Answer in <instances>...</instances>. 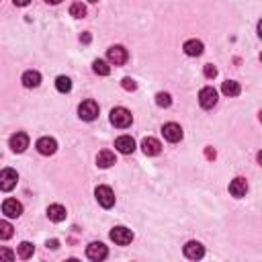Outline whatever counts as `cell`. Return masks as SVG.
Returning <instances> with one entry per match:
<instances>
[{
  "label": "cell",
  "instance_id": "6da1fadb",
  "mask_svg": "<svg viewBox=\"0 0 262 262\" xmlns=\"http://www.w3.org/2000/svg\"><path fill=\"white\" fill-rule=\"evenodd\" d=\"M133 121V115H131V111H127L125 107H115L111 111V123L115 125V127L119 129H125V127H129Z\"/></svg>",
  "mask_w": 262,
  "mask_h": 262
},
{
  "label": "cell",
  "instance_id": "7a4b0ae2",
  "mask_svg": "<svg viewBox=\"0 0 262 262\" xmlns=\"http://www.w3.org/2000/svg\"><path fill=\"white\" fill-rule=\"evenodd\" d=\"M95 197H96V201H98L100 207H105V209H111L113 205H115V192H113L111 187H105V185L96 187Z\"/></svg>",
  "mask_w": 262,
  "mask_h": 262
},
{
  "label": "cell",
  "instance_id": "3957f363",
  "mask_svg": "<svg viewBox=\"0 0 262 262\" xmlns=\"http://www.w3.org/2000/svg\"><path fill=\"white\" fill-rule=\"evenodd\" d=\"M17 182H19V174H17V170L13 168H4V170H0V191H13L17 187Z\"/></svg>",
  "mask_w": 262,
  "mask_h": 262
},
{
  "label": "cell",
  "instance_id": "277c9868",
  "mask_svg": "<svg viewBox=\"0 0 262 262\" xmlns=\"http://www.w3.org/2000/svg\"><path fill=\"white\" fill-rule=\"evenodd\" d=\"M78 115H80V119L84 121H95L98 117V105L95 100H82L80 107H78Z\"/></svg>",
  "mask_w": 262,
  "mask_h": 262
},
{
  "label": "cell",
  "instance_id": "5b68a950",
  "mask_svg": "<svg viewBox=\"0 0 262 262\" xmlns=\"http://www.w3.org/2000/svg\"><path fill=\"white\" fill-rule=\"evenodd\" d=\"M199 105L203 109H213L215 105H217V90H215L213 86L201 88V93H199Z\"/></svg>",
  "mask_w": 262,
  "mask_h": 262
},
{
  "label": "cell",
  "instance_id": "8992f818",
  "mask_svg": "<svg viewBox=\"0 0 262 262\" xmlns=\"http://www.w3.org/2000/svg\"><path fill=\"white\" fill-rule=\"evenodd\" d=\"M111 240L115 244H119V246H127L133 240V232L127 230V227H123V225H117V227L111 230Z\"/></svg>",
  "mask_w": 262,
  "mask_h": 262
},
{
  "label": "cell",
  "instance_id": "52a82bcc",
  "mask_svg": "<svg viewBox=\"0 0 262 262\" xmlns=\"http://www.w3.org/2000/svg\"><path fill=\"white\" fill-rule=\"evenodd\" d=\"M127 58H129V53L123 45H113V48H109V51H107V60L113 66H123L125 62H127Z\"/></svg>",
  "mask_w": 262,
  "mask_h": 262
},
{
  "label": "cell",
  "instance_id": "ba28073f",
  "mask_svg": "<svg viewBox=\"0 0 262 262\" xmlns=\"http://www.w3.org/2000/svg\"><path fill=\"white\" fill-rule=\"evenodd\" d=\"M86 256L90 260H95V262H100V260H105L109 256V250L102 242H93V244L86 246Z\"/></svg>",
  "mask_w": 262,
  "mask_h": 262
},
{
  "label": "cell",
  "instance_id": "9c48e42d",
  "mask_svg": "<svg viewBox=\"0 0 262 262\" xmlns=\"http://www.w3.org/2000/svg\"><path fill=\"white\" fill-rule=\"evenodd\" d=\"M29 147V135L27 133H15L13 138H10V150L15 154H23Z\"/></svg>",
  "mask_w": 262,
  "mask_h": 262
},
{
  "label": "cell",
  "instance_id": "30bf717a",
  "mask_svg": "<svg viewBox=\"0 0 262 262\" xmlns=\"http://www.w3.org/2000/svg\"><path fill=\"white\" fill-rule=\"evenodd\" d=\"M162 133H164V138L170 142V143H176L182 140V127L178 123H166L164 127H162Z\"/></svg>",
  "mask_w": 262,
  "mask_h": 262
},
{
  "label": "cell",
  "instance_id": "8fae6325",
  "mask_svg": "<svg viewBox=\"0 0 262 262\" xmlns=\"http://www.w3.org/2000/svg\"><path fill=\"white\" fill-rule=\"evenodd\" d=\"M2 213L10 219H17V217H21V213H23V205L17 199H6L2 203Z\"/></svg>",
  "mask_w": 262,
  "mask_h": 262
},
{
  "label": "cell",
  "instance_id": "7c38bea8",
  "mask_svg": "<svg viewBox=\"0 0 262 262\" xmlns=\"http://www.w3.org/2000/svg\"><path fill=\"white\" fill-rule=\"evenodd\" d=\"M55 150H58V142H55L53 138H41V140H37V152L41 156H51V154H55Z\"/></svg>",
  "mask_w": 262,
  "mask_h": 262
},
{
  "label": "cell",
  "instance_id": "4fadbf2b",
  "mask_svg": "<svg viewBox=\"0 0 262 262\" xmlns=\"http://www.w3.org/2000/svg\"><path fill=\"white\" fill-rule=\"evenodd\" d=\"M115 147L121 154H133L135 152V140L131 135H121V138L115 140Z\"/></svg>",
  "mask_w": 262,
  "mask_h": 262
},
{
  "label": "cell",
  "instance_id": "5bb4252c",
  "mask_svg": "<svg viewBox=\"0 0 262 262\" xmlns=\"http://www.w3.org/2000/svg\"><path fill=\"white\" fill-rule=\"evenodd\" d=\"M66 207L64 205H60V203H53V205H49L48 207V217H49V221H53V223H60V221H64L66 219Z\"/></svg>",
  "mask_w": 262,
  "mask_h": 262
},
{
  "label": "cell",
  "instance_id": "9a60e30c",
  "mask_svg": "<svg viewBox=\"0 0 262 262\" xmlns=\"http://www.w3.org/2000/svg\"><path fill=\"white\" fill-rule=\"evenodd\" d=\"M142 150H143L145 156H158L162 152V143L158 142L156 138H145L142 142Z\"/></svg>",
  "mask_w": 262,
  "mask_h": 262
},
{
  "label": "cell",
  "instance_id": "2e32d148",
  "mask_svg": "<svg viewBox=\"0 0 262 262\" xmlns=\"http://www.w3.org/2000/svg\"><path fill=\"white\" fill-rule=\"evenodd\" d=\"M185 256L191 258V260H199V258H203V256H205V248H203V244H201V242H189V244L185 246Z\"/></svg>",
  "mask_w": 262,
  "mask_h": 262
},
{
  "label": "cell",
  "instance_id": "e0dca14e",
  "mask_svg": "<svg viewBox=\"0 0 262 262\" xmlns=\"http://www.w3.org/2000/svg\"><path fill=\"white\" fill-rule=\"evenodd\" d=\"M230 192H232L236 199L244 197L246 192H248V182H246L244 178H234V180L230 182Z\"/></svg>",
  "mask_w": 262,
  "mask_h": 262
},
{
  "label": "cell",
  "instance_id": "ac0fdd59",
  "mask_svg": "<svg viewBox=\"0 0 262 262\" xmlns=\"http://www.w3.org/2000/svg\"><path fill=\"white\" fill-rule=\"evenodd\" d=\"M182 49H185V53L191 55V58H197V55L203 53V43L199 39H189L185 45H182Z\"/></svg>",
  "mask_w": 262,
  "mask_h": 262
},
{
  "label": "cell",
  "instance_id": "d6986e66",
  "mask_svg": "<svg viewBox=\"0 0 262 262\" xmlns=\"http://www.w3.org/2000/svg\"><path fill=\"white\" fill-rule=\"evenodd\" d=\"M23 84H25L27 88H37L41 84V74L37 70H27L25 74H23Z\"/></svg>",
  "mask_w": 262,
  "mask_h": 262
},
{
  "label": "cell",
  "instance_id": "ffe728a7",
  "mask_svg": "<svg viewBox=\"0 0 262 262\" xmlns=\"http://www.w3.org/2000/svg\"><path fill=\"white\" fill-rule=\"evenodd\" d=\"M96 164H98V168H111L113 164H115V154H113L111 150H102V152H98V156H96Z\"/></svg>",
  "mask_w": 262,
  "mask_h": 262
},
{
  "label": "cell",
  "instance_id": "44dd1931",
  "mask_svg": "<svg viewBox=\"0 0 262 262\" xmlns=\"http://www.w3.org/2000/svg\"><path fill=\"white\" fill-rule=\"evenodd\" d=\"M221 93L225 96H238V95H240V84H238L236 80H225L221 84Z\"/></svg>",
  "mask_w": 262,
  "mask_h": 262
},
{
  "label": "cell",
  "instance_id": "7402d4cb",
  "mask_svg": "<svg viewBox=\"0 0 262 262\" xmlns=\"http://www.w3.org/2000/svg\"><path fill=\"white\" fill-rule=\"evenodd\" d=\"M33 252H35V246H33L31 242H21L19 244V256L21 258H31L33 256Z\"/></svg>",
  "mask_w": 262,
  "mask_h": 262
},
{
  "label": "cell",
  "instance_id": "603a6c76",
  "mask_svg": "<svg viewBox=\"0 0 262 262\" xmlns=\"http://www.w3.org/2000/svg\"><path fill=\"white\" fill-rule=\"evenodd\" d=\"M55 88H58L60 93H70L72 90V80L68 76H58V80H55Z\"/></svg>",
  "mask_w": 262,
  "mask_h": 262
},
{
  "label": "cell",
  "instance_id": "cb8c5ba5",
  "mask_svg": "<svg viewBox=\"0 0 262 262\" xmlns=\"http://www.w3.org/2000/svg\"><path fill=\"white\" fill-rule=\"evenodd\" d=\"M93 70H95L98 76H109L111 68H109V64H107L105 60H95V62H93Z\"/></svg>",
  "mask_w": 262,
  "mask_h": 262
},
{
  "label": "cell",
  "instance_id": "d4e9b609",
  "mask_svg": "<svg viewBox=\"0 0 262 262\" xmlns=\"http://www.w3.org/2000/svg\"><path fill=\"white\" fill-rule=\"evenodd\" d=\"M70 15H72L74 19H84V17H86V6H84L82 2H74V4L70 6Z\"/></svg>",
  "mask_w": 262,
  "mask_h": 262
},
{
  "label": "cell",
  "instance_id": "484cf974",
  "mask_svg": "<svg viewBox=\"0 0 262 262\" xmlns=\"http://www.w3.org/2000/svg\"><path fill=\"white\" fill-rule=\"evenodd\" d=\"M13 238V225L8 221H0V240H10Z\"/></svg>",
  "mask_w": 262,
  "mask_h": 262
},
{
  "label": "cell",
  "instance_id": "4316f807",
  "mask_svg": "<svg viewBox=\"0 0 262 262\" xmlns=\"http://www.w3.org/2000/svg\"><path fill=\"white\" fill-rule=\"evenodd\" d=\"M156 105L166 109V107L172 105V98H170V95H168V93H158V95H156Z\"/></svg>",
  "mask_w": 262,
  "mask_h": 262
},
{
  "label": "cell",
  "instance_id": "83f0119b",
  "mask_svg": "<svg viewBox=\"0 0 262 262\" xmlns=\"http://www.w3.org/2000/svg\"><path fill=\"white\" fill-rule=\"evenodd\" d=\"M203 74L207 76V78H215V76H217V68H215L213 64H207V66L203 68Z\"/></svg>",
  "mask_w": 262,
  "mask_h": 262
},
{
  "label": "cell",
  "instance_id": "f1b7e54d",
  "mask_svg": "<svg viewBox=\"0 0 262 262\" xmlns=\"http://www.w3.org/2000/svg\"><path fill=\"white\" fill-rule=\"evenodd\" d=\"M0 260H15V252L8 248H0Z\"/></svg>",
  "mask_w": 262,
  "mask_h": 262
},
{
  "label": "cell",
  "instance_id": "f546056e",
  "mask_svg": "<svg viewBox=\"0 0 262 262\" xmlns=\"http://www.w3.org/2000/svg\"><path fill=\"white\" fill-rule=\"evenodd\" d=\"M123 88L125 90H135V88H138V84H135L131 78H125V80H123Z\"/></svg>",
  "mask_w": 262,
  "mask_h": 262
},
{
  "label": "cell",
  "instance_id": "4dcf8cb0",
  "mask_svg": "<svg viewBox=\"0 0 262 262\" xmlns=\"http://www.w3.org/2000/svg\"><path fill=\"white\" fill-rule=\"evenodd\" d=\"M13 2H15L17 6H27V4L31 2V0H13Z\"/></svg>",
  "mask_w": 262,
  "mask_h": 262
},
{
  "label": "cell",
  "instance_id": "1f68e13d",
  "mask_svg": "<svg viewBox=\"0 0 262 262\" xmlns=\"http://www.w3.org/2000/svg\"><path fill=\"white\" fill-rule=\"evenodd\" d=\"M58 246H60V242H58V240H49V242H48V248H51V250H55Z\"/></svg>",
  "mask_w": 262,
  "mask_h": 262
},
{
  "label": "cell",
  "instance_id": "d6a6232c",
  "mask_svg": "<svg viewBox=\"0 0 262 262\" xmlns=\"http://www.w3.org/2000/svg\"><path fill=\"white\" fill-rule=\"evenodd\" d=\"M45 2H48V4H60L62 0H45Z\"/></svg>",
  "mask_w": 262,
  "mask_h": 262
},
{
  "label": "cell",
  "instance_id": "836d02e7",
  "mask_svg": "<svg viewBox=\"0 0 262 262\" xmlns=\"http://www.w3.org/2000/svg\"><path fill=\"white\" fill-rule=\"evenodd\" d=\"M88 2H98V0H88Z\"/></svg>",
  "mask_w": 262,
  "mask_h": 262
}]
</instances>
